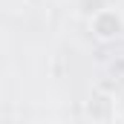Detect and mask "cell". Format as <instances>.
<instances>
[{
    "mask_svg": "<svg viewBox=\"0 0 124 124\" xmlns=\"http://www.w3.org/2000/svg\"><path fill=\"white\" fill-rule=\"evenodd\" d=\"M90 35L98 43H113L124 35V15L118 9H95L90 17Z\"/></svg>",
    "mask_w": 124,
    "mask_h": 124,
    "instance_id": "1",
    "label": "cell"
},
{
    "mask_svg": "<svg viewBox=\"0 0 124 124\" xmlns=\"http://www.w3.org/2000/svg\"><path fill=\"white\" fill-rule=\"evenodd\" d=\"M87 113L93 116L95 121H110V118L116 116V107H113V101H110L107 95H93L90 104H87Z\"/></svg>",
    "mask_w": 124,
    "mask_h": 124,
    "instance_id": "2",
    "label": "cell"
}]
</instances>
